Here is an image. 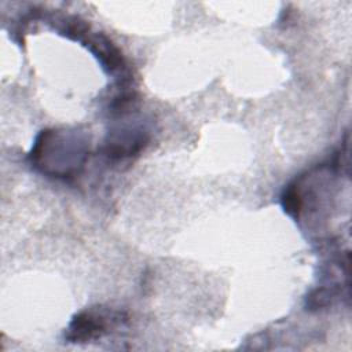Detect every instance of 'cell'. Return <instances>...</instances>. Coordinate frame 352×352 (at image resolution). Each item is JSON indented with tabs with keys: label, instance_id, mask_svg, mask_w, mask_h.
Returning <instances> with one entry per match:
<instances>
[{
	"label": "cell",
	"instance_id": "obj_1",
	"mask_svg": "<svg viewBox=\"0 0 352 352\" xmlns=\"http://www.w3.org/2000/svg\"><path fill=\"white\" fill-rule=\"evenodd\" d=\"M107 318L98 312H81L72 320L66 338L72 342H85L107 331Z\"/></svg>",
	"mask_w": 352,
	"mask_h": 352
},
{
	"label": "cell",
	"instance_id": "obj_2",
	"mask_svg": "<svg viewBox=\"0 0 352 352\" xmlns=\"http://www.w3.org/2000/svg\"><path fill=\"white\" fill-rule=\"evenodd\" d=\"M282 205L287 213L292 216H298L301 209V198L294 186H289L282 195Z\"/></svg>",
	"mask_w": 352,
	"mask_h": 352
}]
</instances>
